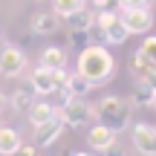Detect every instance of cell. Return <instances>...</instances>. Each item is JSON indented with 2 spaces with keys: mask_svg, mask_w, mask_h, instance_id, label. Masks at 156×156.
<instances>
[{
  "mask_svg": "<svg viewBox=\"0 0 156 156\" xmlns=\"http://www.w3.org/2000/svg\"><path fill=\"white\" fill-rule=\"evenodd\" d=\"M153 69H156V64H151L139 49H136V52H133V58H130V73H133L136 78H147Z\"/></svg>",
  "mask_w": 156,
  "mask_h": 156,
  "instance_id": "e0dca14e",
  "label": "cell"
},
{
  "mask_svg": "<svg viewBox=\"0 0 156 156\" xmlns=\"http://www.w3.org/2000/svg\"><path fill=\"white\" fill-rule=\"evenodd\" d=\"M95 119L119 133V130H124L130 124V101H124L122 95H107L95 107Z\"/></svg>",
  "mask_w": 156,
  "mask_h": 156,
  "instance_id": "7a4b0ae2",
  "label": "cell"
},
{
  "mask_svg": "<svg viewBox=\"0 0 156 156\" xmlns=\"http://www.w3.org/2000/svg\"><path fill=\"white\" fill-rule=\"evenodd\" d=\"M23 69H26V52H23L20 46L6 44L3 49H0V75L3 78H15V75H20Z\"/></svg>",
  "mask_w": 156,
  "mask_h": 156,
  "instance_id": "5b68a950",
  "label": "cell"
},
{
  "mask_svg": "<svg viewBox=\"0 0 156 156\" xmlns=\"http://www.w3.org/2000/svg\"><path fill=\"white\" fill-rule=\"evenodd\" d=\"M116 20H119V12L116 9H101V12H95V26H98V29H110Z\"/></svg>",
  "mask_w": 156,
  "mask_h": 156,
  "instance_id": "7402d4cb",
  "label": "cell"
},
{
  "mask_svg": "<svg viewBox=\"0 0 156 156\" xmlns=\"http://www.w3.org/2000/svg\"><path fill=\"white\" fill-rule=\"evenodd\" d=\"M38 3H44V0H38Z\"/></svg>",
  "mask_w": 156,
  "mask_h": 156,
  "instance_id": "4dcf8cb0",
  "label": "cell"
},
{
  "mask_svg": "<svg viewBox=\"0 0 156 156\" xmlns=\"http://www.w3.org/2000/svg\"><path fill=\"white\" fill-rule=\"evenodd\" d=\"M29 84L35 87V93L38 95H52L58 90V84H55V69H46V67H35L32 69V75H29Z\"/></svg>",
  "mask_w": 156,
  "mask_h": 156,
  "instance_id": "9c48e42d",
  "label": "cell"
},
{
  "mask_svg": "<svg viewBox=\"0 0 156 156\" xmlns=\"http://www.w3.org/2000/svg\"><path fill=\"white\" fill-rule=\"evenodd\" d=\"M98 153H101V156H127V153H124V147L119 145V139H116V142H110L107 147H101Z\"/></svg>",
  "mask_w": 156,
  "mask_h": 156,
  "instance_id": "d4e9b609",
  "label": "cell"
},
{
  "mask_svg": "<svg viewBox=\"0 0 156 156\" xmlns=\"http://www.w3.org/2000/svg\"><path fill=\"white\" fill-rule=\"evenodd\" d=\"M67 90H69L73 95H81V98H84V95H87L90 90H93V84H90V81H87V78H84L81 73H73V75L67 78Z\"/></svg>",
  "mask_w": 156,
  "mask_h": 156,
  "instance_id": "ffe728a7",
  "label": "cell"
},
{
  "mask_svg": "<svg viewBox=\"0 0 156 156\" xmlns=\"http://www.w3.org/2000/svg\"><path fill=\"white\" fill-rule=\"evenodd\" d=\"M104 35H107V46H122L124 41L130 38V32L124 29V23H122V20H116L110 29H104Z\"/></svg>",
  "mask_w": 156,
  "mask_h": 156,
  "instance_id": "d6986e66",
  "label": "cell"
},
{
  "mask_svg": "<svg viewBox=\"0 0 156 156\" xmlns=\"http://www.w3.org/2000/svg\"><path fill=\"white\" fill-rule=\"evenodd\" d=\"M12 156H38V147H35V145H20Z\"/></svg>",
  "mask_w": 156,
  "mask_h": 156,
  "instance_id": "484cf974",
  "label": "cell"
},
{
  "mask_svg": "<svg viewBox=\"0 0 156 156\" xmlns=\"http://www.w3.org/2000/svg\"><path fill=\"white\" fill-rule=\"evenodd\" d=\"M58 26H61V17H58L52 9H46V12H35L32 20H29L32 35H55Z\"/></svg>",
  "mask_w": 156,
  "mask_h": 156,
  "instance_id": "ba28073f",
  "label": "cell"
},
{
  "mask_svg": "<svg viewBox=\"0 0 156 156\" xmlns=\"http://www.w3.org/2000/svg\"><path fill=\"white\" fill-rule=\"evenodd\" d=\"M20 145H23V142H20V133H17V130L0 127V156H12Z\"/></svg>",
  "mask_w": 156,
  "mask_h": 156,
  "instance_id": "2e32d148",
  "label": "cell"
},
{
  "mask_svg": "<svg viewBox=\"0 0 156 156\" xmlns=\"http://www.w3.org/2000/svg\"><path fill=\"white\" fill-rule=\"evenodd\" d=\"M75 73H81L87 78L93 87H101V84H107L116 73V58L110 55V49L107 46H84L81 52H78V69Z\"/></svg>",
  "mask_w": 156,
  "mask_h": 156,
  "instance_id": "6da1fadb",
  "label": "cell"
},
{
  "mask_svg": "<svg viewBox=\"0 0 156 156\" xmlns=\"http://www.w3.org/2000/svg\"><path fill=\"white\" fill-rule=\"evenodd\" d=\"M87 6V0H52V12H55L58 17H67V15H73V12H78V9H84Z\"/></svg>",
  "mask_w": 156,
  "mask_h": 156,
  "instance_id": "ac0fdd59",
  "label": "cell"
},
{
  "mask_svg": "<svg viewBox=\"0 0 156 156\" xmlns=\"http://www.w3.org/2000/svg\"><path fill=\"white\" fill-rule=\"evenodd\" d=\"M130 101H133L136 107H153V101H156V90H153L147 81H136Z\"/></svg>",
  "mask_w": 156,
  "mask_h": 156,
  "instance_id": "9a60e30c",
  "label": "cell"
},
{
  "mask_svg": "<svg viewBox=\"0 0 156 156\" xmlns=\"http://www.w3.org/2000/svg\"><path fill=\"white\" fill-rule=\"evenodd\" d=\"M35 98H38V93H35V87L26 81L23 87H17L15 93L9 95V104H12V110H17V113H26V110H29V104H32Z\"/></svg>",
  "mask_w": 156,
  "mask_h": 156,
  "instance_id": "8fae6325",
  "label": "cell"
},
{
  "mask_svg": "<svg viewBox=\"0 0 156 156\" xmlns=\"http://www.w3.org/2000/svg\"><path fill=\"white\" fill-rule=\"evenodd\" d=\"M61 133H64L61 116H55V119H49V122L38 124V127H35V147H49V145H55V142L61 139Z\"/></svg>",
  "mask_w": 156,
  "mask_h": 156,
  "instance_id": "52a82bcc",
  "label": "cell"
},
{
  "mask_svg": "<svg viewBox=\"0 0 156 156\" xmlns=\"http://www.w3.org/2000/svg\"><path fill=\"white\" fill-rule=\"evenodd\" d=\"M90 9H95V12H101V9H116V12H122V3H119V0H90Z\"/></svg>",
  "mask_w": 156,
  "mask_h": 156,
  "instance_id": "cb8c5ba5",
  "label": "cell"
},
{
  "mask_svg": "<svg viewBox=\"0 0 156 156\" xmlns=\"http://www.w3.org/2000/svg\"><path fill=\"white\" fill-rule=\"evenodd\" d=\"M87 142H90V147L101 151V147H107L110 142H116V130L98 122V124H93V127H90V133H87Z\"/></svg>",
  "mask_w": 156,
  "mask_h": 156,
  "instance_id": "7c38bea8",
  "label": "cell"
},
{
  "mask_svg": "<svg viewBox=\"0 0 156 156\" xmlns=\"http://www.w3.org/2000/svg\"><path fill=\"white\" fill-rule=\"evenodd\" d=\"M6 107H9V95H6V93H0V113H3Z\"/></svg>",
  "mask_w": 156,
  "mask_h": 156,
  "instance_id": "83f0119b",
  "label": "cell"
},
{
  "mask_svg": "<svg viewBox=\"0 0 156 156\" xmlns=\"http://www.w3.org/2000/svg\"><path fill=\"white\" fill-rule=\"evenodd\" d=\"M3 46H6V41H3V32H0V49H3Z\"/></svg>",
  "mask_w": 156,
  "mask_h": 156,
  "instance_id": "f1b7e54d",
  "label": "cell"
},
{
  "mask_svg": "<svg viewBox=\"0 0 156 156\" xmlns=\"http://www.w3.org/2000/svg\"><path fill=\"white\" fill-rule=\"evenodd\" d=\"M133 147L142 156H156V127H151L147 122L133 124Z\"/></svg>",
  "mask_w": 156,
  "mask_h": 156,
  "instance_id": "8992f818",
  "label": "cell"
},
{
  "mask_svg": "<svg viewBox=\"0 0 156 156\" xmlns=\"http://www.w3.org/2000/svg\"><path fill=\"white\" fill-rule=\"evenodd\" d=\"M67 41H69V46H73V49H78V52H81L84 46H90V29H87V32L69 29V32H67Z\"/></svg>",
  "mask_w": 156,
  "mask_h": 156,
  "instance_id": "44dd1931",
  "label": "cell"
},
{
  "mask_svg": "<svg viewBox=\"0 0 156 156\" xmlns=\"http://www.w3.org/2000/svg\"><path fill=\"white\" fill-rule=\"evenodd\" d=\"M122 9H133V6H151V0H119Z\"/></svg>",
  "mask_w": 156,
  "mask_h": 156,
  "instance_id": "4316f807",
  "label": "cell"
},
{
  "mask_svg": "<svg viewBox=\"0 0 156 156\" xmlns=\"http://www.w3.org/2000/svg\"><path fill=\"white\" fill-rule=\"evenodd\" d=\"M64 20H67V29L87 32V29H93V26H95V9L84 6V9H78V12H73V15H67Z\"/></svg>",
  "mask_w": 156,
  "mask_h": 156,
  "instance_id": "30bf717a",
  "label": "cell"
},
{
  "mask_svg": "<svg viewBox=\"0 0 156 156\" xmlns=\"http://www.w3.org/2000/svg\"><path fill=\"white\" fill-rule=\"evenodd\" d=\"M26 116H29V122L38 127V124H44V122H49V119H55V116H58V110L49 104V101H38V98H35L32 104H29Z\"/></svg>",
  "mask_w": 156,
  "mask_h": 156,
  "instance_id": "4fadbf2b",
  "label": "cell"
},
{
  "mask_svg": "<svg viewBox=\"0 0 156 156\" xmlns=\"http://www.w3.org/2000/svg\"><path fill=\"white\" fill-rule=\"evenodd\" d=\"M153 107H156V101H153Z\"/></svg>",
  "mask_w": 156,
  "mask_h": 156,
  "instance_id": "1f68e13d",
  "label": "cell"
},
{
  "mask_svg": "<svg viewBox=\"0 0 156 156\" xmlns=\"http://www.w3.org/2000/svg\"><path fill=\"white\" fill-rule=\"evenodd\" d=\"M58 116H61L64 127H84V124H90L95 119V107H90L87 101L81 98V95H73V98L61 101V107H58Z\"/></svg>",
  "mask_w": 156,
  "mask_h": 156,
  "instance_id": "3957f363",
  "label": "cell"
},
{
  "mask_svg": "<svg viewBox=\"0 0 156 156\" xmlns=\"http://www.w3.org/2000/svg\"><path fill=\"white\" fill-rule=\"evenodd\" d=\"M119 20L124 23V29L130 35H147L153 26V12H151V6H133V9L119 12Z\"/></svg>",
  "mask_w": 156,
  "mask_h": 156,
  "instance_id": "277c9868",
  "label": "cell"
},
{
  "mask_svg": "<svg viewBox=\"0 0 156 156\" xmlns=\"http://www.w3.org/2000/svg\"><path fill=\"white\" fill-rule=\"evenodd\" d=\"M41 67H46V69H64V67H67V52H64L61 46H46V49L41 52Z\"/></svg>",
  "mask_w": 156,
  "mask_h": 156,
  "instance_id": "5bb4252c",
  "label": "cell"
},
{
  "mask_svg": "<svg viewBox=\"0 0 156 156\" xmlns=\"http://www.w3.org/2000/svg\"><path fill=\"white\" fill-rule=\"evenodd\" d=\"M139 52H142V55H145L151 64H156V35H145V41H142Z\"/></svg>",
  "mask_w": 156,
  "mask_h": 156,
  "instance_id": "603a6c76",
  "label": "cell"
},
{
  "mask_svg": "<svg viewBox=\"0 0 156 156\" xmlns=\"http://www.w3.org/2000/svg\"><path fill=\"white\" fill-rule=\"evenodd\" d=\"M73 156H90V153H73Z\"/></svg>",
  "mask_w": 156,
  "mask_h": 156,
  "instance_id": "f546056e",
  "label": "cell"
}]
</instances>
